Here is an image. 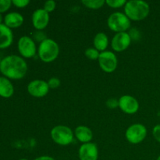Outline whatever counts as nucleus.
Listing matches in <instances>:
<instances>
[{
	"instance_id": "obj_30",
	"label": "nucleus",
	"mask_w": 160,
	"mask_h": 160,
	"mask_svg": "<svg viewBox=\"0 0 160 160\" xmlns=\"http://www.w3.org/2000/svg\"><path fill=\"white\" fill-rule=\"evenodd\" d=\"M34 160H56L53 157L49 156H41L39 157H37Z\"/></svg>"
},
{
	"instance_id": "obj_25",
	"label": "nucleus",
	"mask_w": 160,
	"mask_h": 160,
	"mask_svg": "<svg viewBox=\"0 0 160 160\" xmlns=\"http://www.w3.org/2000/svg\"><path fill=\"white\" fill-rule=\"evenodd\" d=\"M12 4L11 0H0V13L9 10Z\"/></svg>"
},
{
	"instance_id": "obj_17",
	"label": "nucleus",
	"mask_w": 160,
	"mask_h": 160,
	"mask_svg": "<svg viewBox=\"0 0 160 160\" xmlns=\"http://www.w3.org/2000/svg\"><path fill=\"white\" fill-rule=\"evenodd\" d=\"M14 93V88L11 81L5 77H0V96L10 98Z\"/></svg>"
},
{
	"instance_id": "obj_18",
	"label": "nucleus",
	"mask_w": 160,
	"mask_h": 160,
	"mask_svg": "<svg viewBox=\"0 0 160 160\" xmlns=\"http://www.w3.org/2000/svg\"><path fill=\"white\" fill-rule=\"evenodd\" d=\"M109 38L103 32L97 33L93 39L94 48H96L100 52L106 51V48L109 46Z\"/></svg>"
},
{
	"instance_id": "obj_33",
	"label": "nucleus",
	"mask_w": 160,
	"mask_h": 160,
	"mask_svg": "<svg viewBox=\"0 0 160 160\" xmlns=\"http://www.w3.org/2000/svg\"><path fill=\"white\" fill-rule=\"evenodd\" d=\"M20 160H28V159H20Z\"/></svg>"
},
{
	"instance_id": "obj_29",
	"label": "nucleus",
	"mask_w": 160,
	"mask_h": 160,
	"mask_svg": "<svg viewBox=\"0 0 160 160\" xmlns=\"http://www.w3.org/2000/svg\"><path fill=\"white\" fill-rule=\"evenodd\" d=\"M152 135L154 138L160 143V124H157L153 128Z\"/></svg>"
},
{
	"instance_id": "obj_34",
	"label": "nucleus",
	"mask_w": 160,
	"mask_h": 160,
	"mask_svg": "<svg viewBox=\"0 0 160 160\" xmlns=\"http://www.w3.org/2000/svg\"><path fill=\"white\" fill-rule=\"evenodd\" d=\"M1 61H2V59H1V56H0V62H1Z\"/></svg>"
},
{
	"instance_id": "obj_21",
	"label": "nucleus",
	"mask_w": 160,
	"mask_h": 160,
	"mask_svg": "<svg viewBox=\"0 0 160 160\" xmlns=\"http://www.w3.org/2000/svg\"><path fill=\"white\" fill-rule=\"evenodd\" d=\"M126 0H106V4L112 9H118L125 6Z\"/></svg>"
},
{
	"instance_id": "obj_10",
	"label": "nucleus",
	"mask_w": 160,
	"mask_h": 160,
	"mask_svg": "<svg viewBox=\"0 0 160 160\" xmlns=\"http://www.w3.org/2000/svg\"><path fill=\"white\" fill-rule=\"evenodd\" d=\"M140 105L138 101L134 96L129 95H122L119 98V108L126 114L132 115L138 111Z\"/></svg>"
},
{
	"instance_id": "obj_14",
	"label": "nucleus",
	"mask_w": 160,
	"mask_h": 160,
	"mask_svg": "<svg viewBox=\"0 0 160 160\" xmlns=\"http://www.w3.org/2000/svg\"><path fill=\"white\" fill-rule=\"evenodd\" d=\"M13 42V34L12 30L4 23L0 24V48H6L10 46Z\"/></svg>"
},
{
	"instance_id": "obj_19",
	"label": "nucleus",
	"mask_w": 160,
	"mask_h": 160,
	"mask_svg": "<svg viewBox=\"0 0 160 160\" xmlns=\"http://www.w3.org/2000/svg\"><path fill=\"white\" fill-rule=\"evenodd\" d=\"M81 3L91 9H98L102 7L106 4V1L104 0H82Z\"/></svg>"
},
{
	"instance_id": "obj_28",
	"label": "nucleus",
	"mask_w": 160,
	"mask_h": 160,
	"mask_svg": "<svg viewBox=\"0 0 160 160\" xmlns=\"http://www.w3.org/2000/svg\"><path fill=\"white\" fill-rule=\"evenodd\" d=\"M12 3L17 8H25L29 5V0H12Z\"/></svg>"
},
{
	"instance_id": "obj_23",
	"label": "nucleus",
	"mask_w": 160,
	"mask_h": 160,
	"mask_svg": "<svg viewBox=\"0 0 160 160\" xmlns=\"http://www.w3.org/2000/svg\"><path fill=\"white\" fill-rule=\"evenodd\" d=\"M56 8V2L53 0H48L44 3L43 9L46 11L47 12L50 13V12H53Z\"/></svg>"
},
{
	"instance_id": "obj_16",
	"label": "nucleus",
	"mask_w": 160,
	"mask_h": 160,
	"mask_svg": "<svg viewBox=\"0 0 160 160\" xmlns=\"http://www.w3.org/2000/svg\"><path fill=\"white\" fill-rule=\"evenodd\" d=\"M24 21V18L17 12H11L6 14L4 17V24L10 29L20 28Z\"/></svg>"
},
{
	"instance_id": "obj_13",
	"label": "nucleus",
	"mask_w": 160,
	"mask_h": 160,
	"mask_svg": "<svg viewBox=\"0 0 160 160\" xmlns=\"http://www.w3.org/2000/svg\"><path fill=\"white\" fill-rule=\"evenodd\" d=\"M78 157L80 160H98V148L93 142L82 144L78 149Z\"/></svg>"
},
{
	"instance_id": "obj_6",
	"label": "nucleus",
	"mask_w": 160,
	"mask_h": 160,
	"mask_svg": "<svg viewBox=\"0 0 160 160\" xmlns=\"http://www.w3.org/2000/svg\"><path fill=\"white\" fill-rule=\"evenodd\" d=\"M147 136V128L142 123H134L125 131V138L129 143L138 145L143 142Z\"/></svg>"
},
{
	"instance_id": "obj_24",
	"label": "nucleus",
	"mask_w": 160,
	"mask_h": 160,
	"mask_svg": "<svg viewBox=\"0 0 160 160\" xmlns=\"http://www.w3.org/2000/svg\"><path fill=\"white\" fill-rule=\"evenodd\" d=\"M50 89H56L60 86L61 81L58 78H51L47 81Z\"/></svg>"
},
{
	"instance_id": "obj_12",
	"label": "nucleus",
	"mask_w": 160,
	"mask_h": 160,
	"mask_svg": "<svg viewBox=\"0 0 160 160\" xmlns=\"http://www.w3.org/2000/svg\"><path fill=\"white\" fill-rule=\"evenodd\" d=\"M32 24L36 31H43L49 23L50 16L45 9H38L34 11L31 17Z\"/></svg>"
},
{
	"instance_id": "obj_31",
	"label": "nucleus",
	"mask_w": 160,
	"mask_h": 160,
	"mask_svg": "<svg viewBox=\"0 0 160 160\" xmlns=\"http://www.w3.org/2000/svg\"><path fill=\"white\" fill-rule=\"evenodd\" d=\"M2 20H3L2 16V14L0 13V24H1V23H2Z\"/></svg>"
},
{
	"instance_id": "obj_27",
	"label": "nucleus",
	"mask_w": 160,
	"mask_h": 160,
	"mask_svg": "<svg viewBox=\"0 0 160 160\" xmlns=\"http://www.w3.org/2000/svg\"><path fill=\"white\" fill-rule=\"evenodd\" d=\"M129 34L130 37H131V40H134V41H138L140 40L141 38V33L137 28H131L129 30Z\"/></svg>"
},
{
	"instance_id": "obj_11",
	"label": "nucleus",
	"mask_w": 160,
	"mask_h": 160,
	"mask_svg": "<svg viewBox=\"0 0 160 160\" xmlns=\"http://www.w3.org/2000/svg\"><path fill=\"white\" fill-rule=\"evenodd\" d=\"M131 41L128 32L117 33L111 41L112 49L116 52H122L129 48Z\"/></svg>"
},
{
	"instance_id": "obj_32",
	"label": "nucleus",
	"mask_w": 160,
	"mask_h": 160,
	"mask_svg": "<svg viewBox=\"0 0 160 160\" xmlns=\"http://www.w3.org/2000/svg\"><path fill=\"white\" fill-rule=\"evenodd\" d=\"M156 160H160V156H158V158H157V159H156Z\"/></svg>"
},
{
	"instance_id": "obj_15",
	"label": "nucleus",
	"mask_w": 160,
	"mask_h": 160,
	"mask_svg": "<svg viewBox=\"0 0 160 160\" xmlns=\"http://www.w3.org/2000/svg\"><path fill=\"white\" fill-rule=\"evenodd\" d=\"M74 136L80 142L85 144L92 142V138H93V132L88 127L80 125L75 128Z\"/></svg>"
},
{
	"instance_id": "obj_1",
	"label": "nucleus",
	"mask_w": 160,
	"mask_h": 160,
	"mask_svg": "<svg viewBox=\"0 0 160 160\" xmlns=\"http://www.w3.org/2000/svg\"><path fill=\"white\" fill-rule=\"evenodd\" d=\"M28 69L25 59L17 55L6 56L0 62V72L8 79H22L26 76Z\"/></svg>"
},
{
	"instance_id": "obj_7",
	"label": "nucleus",
	"mask_w": 160,
	"mask_h": 160,
	"mask_svg": "<svg viewBox=\"0 0 160 160\" xmlns=\"http://www.w3.org/2000/svg\"><path fill=\"white\" fill-rule=\"evenodd\" d=\"M19 53L23 59H30L35 56L38 52L37 45L34 39L30 36L24 35L20 38L17 43Z\"/></svg>"
},
{
	"instance_id": "obj_2",
	"label": "nucleus",
	"mask_w": 160,
	"mask_h": 160,
	"mask_svg": "<svg viewBox=\"0 0 160 160\" xmlns=\"http://www.w3.org/2000/svg\"><path fill=\"white\" fill-rule=\"evenodd\" d=\"M124 7V13L133 21H142L146 19L150 13V6L142 0L127 1Z\"/></svg>"
},
{
	"instance_id": "obj_4",
	"label": "nucleus",
	"mask_w": 160,
	"mask_h": 160,
	"mask_svg": "<svg viewBox=\"0 0 160 160\" xmlns=\"http://www.w3.org/2000/svg\"><path fill=\"white\" fill-rule=\"evenodd\" d=\"M107 25L112 31L117 33L127 32L131 29V21L124 12H115L107 19Z\"/></svg>"
},
{
	"instance_id": "obj_5",
	"label": "nucleus",
	"mask_w": 160,
	"mask_h": 160,
	"mask_svg": "<svg viewBox=\"0 0 160 160\" xmlns=\"http://www.w3.org/2000/svg\"><path fill=\"white\" fill-rule=\"evenodd\" d=\"M52 139L57 145L67 146L73 142L74 132L66 125H57L51 130L50 132Z\"/></svg>"
},
{
	"instance_id": "obj_8",
	"label": "nucleus",
	"mask_w": 160,
	"mask_h": 160,
	"mask_svg": "<svg viewBox=\"0 0 160 160\" xmlns=\"http://www.w3.org/2000/svg\"><path fill=\"white\" fill-rule=\"evenodd\" d=\"M98 62L102 70L107 73L115 71L118 66L117 56L112 51H104L100 52Z\"/></svg>"
},
{
	"instance_id": "obj_3",
	"label": "nucleus",
	"mask_w": 160,
	"mask_h": 160,
	"mask_svg": "<svg viewBox=\"0 0 160 160\" xmlns=\"http://www.w3.org/2000/svg\"><path fill=\"white\" fill-rule=\"evenodd\" d=\"M59 54V46L52 38H47L41 42L38 48V56L41 61L45 63L56 60Z\"/></svg>"
},
{
	"instance_id": "obj_22",
	"label": "nucleus",
	"mask_w": 160,
	"mask_h": 160,
	"mask_svg": "<svg viewBox=\"0 0 160 160\" xmlns=\"http://www.w3.org/2000/svg\"><path fill=\"white\" fill-rule=\"evenodd\" d=\"M32 38L34 39V42H38V43L40 44L41 42L45 41V39H47L48 38H47L46 34H45L43 31H35L34 32V34H33Z\"/></svg>"
},
{
	"instance_id": "obj_20",
	"label": "nucleus",
	"mask_w": 160,
	"mask_h": 160,
	"mask_svg": "<svg viewBox=\"0 0 160 160\" xmlns=\"http://www.w3.org/2000/svg\"><path fill=\"white\" fill-rule=\"evenodd\" d=\"M84 55L88 59H91V60H98V57H99L100 52L98 51L94 47H90L88 48L84 52Z\"/></svg>"
},
{
	"instance_id": "obj_9",
	"label": "nucleus",
	"mask_w": 160,
	"mask_h": 160,
	"mask_svg": "<svg viewBox=\"0 0 160 160\" xmlns=\"http://www.w3.org/2000/svg\"><path fill=\"white\" fill-rule=\"evenodd\" d=\"M49 89L47 81L40 79L33 80L27 87L28 94L34 98H43L46 96L49 92Z\"/></svg>"
},
{
	"instance_id": "obj_26",
	"label": "nucleus",
	"mask_w": 160,
	"mask_h": 160,
	"mask_svg": "<svg viewBox=\"0 0 160 160\" xmlns=\"http://www.w3.org/2000/svg\"><path fill=\"white\" fill-rule=\"evenodd\" d=\"M106 106L110 109H117V107H119V99L116 98H109L106 102Z\"/></svg>"
}]
</instances>
